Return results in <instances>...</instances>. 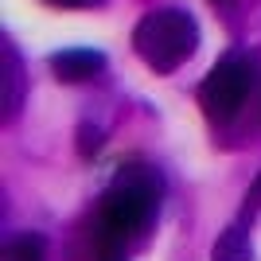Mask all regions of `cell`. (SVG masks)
Masks as SVG:
<instances>
[{"mask_svg":"<svg viewBox=\"0 0 261 261\" xmlns=\"http://www.w3.org/2000/svg\"><path fill=\"white\" fill-rule=\"evenodd\" d=\"M199 47V23L184 8H160L148 12L137 32H133V51L141 55V63L156 74H172L195 55Z\"/></svg>","mask_w":261,"mask_h":261,"instance_id":"obj_1","label":"cell"},{"mask_svg":"<svg viewBox=\"0 0 261 261\" xmlns=\"http://www.w3.org/2000/svg\"><path fill=\"white\" fill-rule=\"evenodd\" d=\"M156 203H160V179L152 172H137V164L129 172H117L113 187L101 199L98 234H109V238H121V242L133 238L152 218Z\"/></svg>","mask_w":261,"mask_h":261,"instance_id":"obj_2","label":"cell"},{"mask_svg":"<svg viewBox=\"0 0 261 261\" xmlns=\"http://www.w3.org/2000/svg\"><path fill=\"white\" fill-rule=\"evenodd\" d=\"M253 82H257L253 63L242 59V55H230V59H222V63L203 78V86H199V106H203V113H207L211 121H230L242 106H246Z\"/></svg>","mask_w":261,"mask_h":261,"instance_id":"obj_3","label":"cell"},{"mask_svg":"<svg viewBox=\"0 0 261 261\" xmlns=\"http://www.w3.org/2000/svg\"><path fill=\"white\" fill-rule=\"evenodd\" d=\"M51 70L59 82H90L106 70V55L86 51V47H70V51H55L51 55Z\"/></svg>","mask_w":261,"mask_h":261,"instance_id":"obj_4","label":"cell"},{"mask_svg":"<svg viewBox=\"0 0 261 261\" xmlns=\"http://www.w3.org/2000/svg\"><path fill=\"white\" fill-rule=\"evenodd\" d=\"M211 261H253V246H250V234L242 226H226L218 234L215 250H211Z\"/></svg>","mask_w":261,"mask_h":261,"instance_id":"obj_5","label":"cell"},{"mask_svg":"<svg viewBox=\"0 0 261 261\" xmlns=\"http://www.w3.org/2000/svg\"><path fill=\"white\" fill-rule=\"evenodd\" d=\"M4 261H43V238L39 234H20L4 246Z\"/></svg>","mask_w":261,"mask_h":261,"instance_id":"obj_6","label":"cell"},{"mask_svg":"<svg viewBox=\"0 0 261 261\" xmlns=\"http://www.w3.org/2000/svg\"><path fill=\"white\" fill-rule=\"evenodd\" d=\"M4 55H8V117H12L20 106V59L12 47H4Z\"/></svg>","mask_w":261,"mask_h":261,"instance_id":"obj_7","label":"cell"},{"mask_svg":"<svg viewBox=\"0 0 261 261\" xmlns=\"http://www.w3.org/2000/svg\"><path fill=\"white\" fill-rule=\"evenodd\" d=\"M98 261H125V242L98 234Z\"/></svg>","mask_w":261,"mask_h":261,"instance_id":"obj_8","label":"cell"},{"mask_svg":"<svg viewBox=\"0 0 261 261\" xmlns=\"http://www.w3.org/2000/svg\"><path fill=\"white\" fill-rule=\"evenodd\" d=\"M98 148H101V129L82 125V129H78V152H82V156H94Z\"/></svg>","mask_w":261,"mask_h":261,"instance_id":"obj_9","label":"cell"},{"mask_svg":"<svg viewBox=\"0 0 261 261\" xmlns=\"http://www.w3.org/2000/svg\"><path fill=\"white\" fill-rule=\"evenodd\" d=\"M51 4H63V8H86V4H98V0H51Z\"/></svg>","mask_w":261,"mask_h":261,"instance_id":"obj_10","label":"cell"},{"mask_svg":"<svg viewBox=\"0 0 261 261\" xmlns=\"http://www.w3.org/2000/svg\"><path fill=\"white\" fill-rule=\"evenodd\" d=\"M246 199H250L246 207H257V203H261V179H257V184H253V191H250V195H246Z\"/></svg>","mask_w":261,"mask_h":261,"instance_id":"obj_11","label":"cell"}]
</instances>
